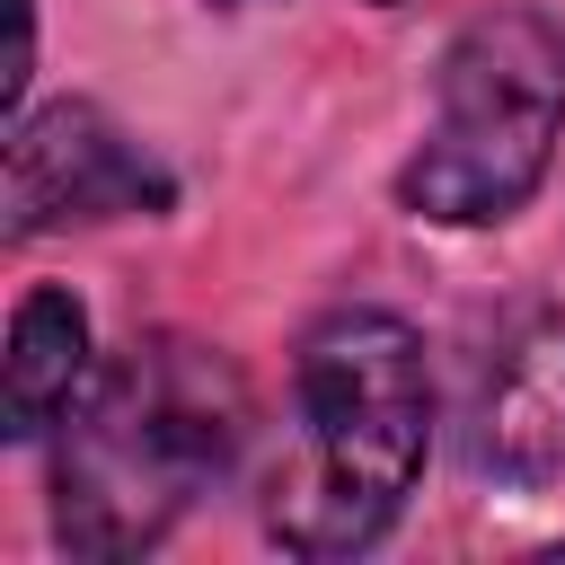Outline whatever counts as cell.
<instances>
[{
	"label": "cell",
	"instance_id": "6",
	"mask_svg": "<svg viewBox=\"0 0 565 565\" xmlns=\"http://www.w3.org/2000/svg\"><path fill=\"white\" fill-rule=\"evenodd\" d=\"M88 388V318L71 291H26L9 318V353H0V433L35 441L44 424H62Z\"/></svg>",
	"mask_w": 565,
	"mask_h": 565
},
{
	"label": "cell",
	"instance_id": "9",
	"mask_svg": "<svg viewBox=\"0 0 565 565\" xmlns=\"http://www.w3.org/2000/svg\"><path fill=\"white\" fill-rule=\"evenodd\" d=\"M371 9H388V0H371Z\"/></svg>",
	"mask_w": 565,
	"mask_h": 565
},
{
	"label": "cell",
	"instance_id": "1",
	"mask_svg": "<svg viewBox=\"0 0 565 565\" xmlns=\"http://www.w3.org/2000/svg\"><path fill=\"white\" fill-rule=\"evenodd\" d=\"M247 441V380L194 335L124 344L71 406L53 450V539L71 556L159 547L194 494L230 477Z\"/></svg>",
	"mask_w": 565,
	"mask_h": 565
},
{
	"label": "cell",
	"instance_id": "3",
	"mask_svg": "<svg viewBox=\"0 0 565 565\" xmlns=\"http://www.w3.org/2000/svg\"><path fill=\"white\" fill-rule=\"evenodd\" d=\"M565 132V35L539 9H486L450 35L433 79V132L397 168V203L441 230L512 221Z\"/></svg>",
	"mask_w": 565,
	"mask_h": 565
},
{
	"label": "cell",
	"instance_id": "2",
	"mask_svg": "<svg viewBox=\"0 0 565 565\" xmlns=\"http://www.w3.org/2000/svg\"><path fill=\"white\" fill-rule=\"evenodd\" d=\"M424 441V335L397 309H335L300 344V441L265 477V539L291 556H362L406 512Z\"/></svg>",
	"mask_w": 565,
	"mask_h": 565
},
{
	"label": "cell",
	"instance_id": "8",
	"mask_svg": "<svg viewBox=\"0 0 565 565\" xmlns=\"http://www.w3.org/2000/svg\"><path fill=\"white\" fill-rule=\"evenodd\" d=\"M212 9H238V0H212Z\"/></svg>",
	"mask_w": 565,
	"mask_h": 565
},
{
	"label": "cell",
	"instance_id": "4",
	"mask_svg": "<svg viewBox=\"0 0 565 565\" xmlns=\"http://www.w3.org/2000/svg\"><path fill=\"white\" fill-rule=\"evenodd\" d=\"M177 177L88 97H62L44 115H18L9 132V238L71 230V221H124L168 212Z\"/></svg>",
	"mask_w": 565,
	"mask_h": 565
},
{
	"label": "cell",
	"instance_id": "5",
	"mask_svg": "<svg viewBox=\"0 0 565 565\" xmlns=\"http://www.w3.org/2000/svg\"><path fill=\"white\" fill-rule=\"evenodd\" d=\"M477 468L503 486H565V318H530L477 388Z\"/></svg>",
	"mask_w": 565,
	"mask_h": 565
},
{
	"label": "cell",
	"instance_id": "7",
	"mask_svg": "<svg viewBox=\"0 0 565 565\" xmlns=\"http://www.w3.org/2000/svg\"><path fill=\"white\" fill-rule=\"evenodd\" d=\"M26 79H35V0H9V71H0V106L9 115L26 106Z\"/></svg>",
	"mask_w": 565,
	"mask_h": 565
}]
</instances>
